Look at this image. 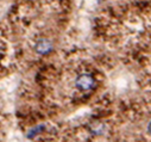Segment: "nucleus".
Masks as SVG:
<instances>
[{
  "label": "nucleus",
  "mask_w": 151,
  "mask_h": 142,
  "mask_svg": "<svg viewBox=\"0 0 151 142\" xmlns=\"http://www.w3.org/2000/svg\"><path fill=\"white\" fill-rule=\"evenodd\" d=\"M75 85L79 90H83V91H88L92 90L95 85V80L92 75L89 74H81L76 78L75 80Z\"/></svg>",
  "instance_id": "f257e3e1"
},
{
  "label": "nucleus",
  "mask_w": 151,
  "mask_h": 142,
  "mask_svg": "<svg viewBox=\"0 0 151 142\" xmlns=\"http://www.w3.org/2000/svg\"><path fill=\"white\" fill-rule=\"evenodd\" d=\"M52 49H54V44H52V41L49 38H40L36 42V46H35L36 53L40 55H47Z\"/></svg>",
  "instance_id": "f03ea898"
},
{
  "label": "nucleus",
  "mask_w": 151,
  "mask_h": 142,
  "mask_svg": "<svg viewBox=\"0 0 151 142\" xmlns=\"http://www.w3.org/2000/svg\"><path fill=\"white\" fill-rule=\"evenodd\" d=\"M43 130H44V124H38V125L31 128V129L26 133V137H27V138H33V137H36L37 135H40Z\"/></svg>",
  "instance_id": "7ed1b4c3"
}]
</instances>
